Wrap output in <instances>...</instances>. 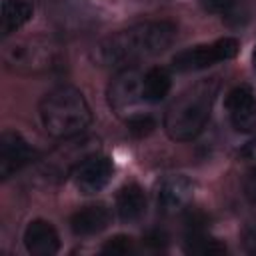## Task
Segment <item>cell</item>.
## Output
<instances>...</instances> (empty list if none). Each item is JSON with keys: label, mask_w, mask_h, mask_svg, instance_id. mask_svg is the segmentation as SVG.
Returning a JSON list of instances; mask_svg holds the SVG:
<instances>
[{"label": "cell", "mask_w": 256, "mask_h": 256, "mask_svg": "<svg viewBox=\"0 0 256 256\" xmlns=\"http://www.w3.org/2000/svg\"><path fill=\"white\" fill-rule=\"evenodd\" d=\"M116 212H118L120 220L136 222L146 212V194H144V190L134 182L124 184L116 194Z\"/></svg>", "instance_id": "7c38bea8"}, {"label": "cell", "mask_w": 256, "mask_h": 256, "mask_svg": "<svg viewBox=\"0 0 256 256\" xmlns=\"http://www.w3.org/2000/svg\"><path fill=\"white\" fill-rule=\"evenodd\" d=\"M242 242H244L246 252L256 254V222L250 224V226L244 230V234H242Z\"/></svg>", "instance_id": "ffe728a7"}, {"label": "cell", "mask_w": 256, "mask_h": 256, "mask_svg": "<svg viewBox=\"0 0 256 256\" xmlns=\"http://www.w3.org/2000/svg\"><path fill=\"white\" fill-rule=\"evenodd\" d=\"M110 224V210L104 204H88L76 210L70 218V228L76 236H90Z\"/></svg>", "instance_id": "8fae6325"}, {"label": "cell", "mask_w": 256, "mask_h": 256, "mask_svg": "<svg viewBox=\"0 0 256 256\" xmlns=\"http://www.w3.org/2000/svg\"><path fill=\"white\" fill-rule=\"evenodd\" d=\"M154 128H156V122H154V118H150V116L136 114V116H130V118H128V132H130L132 136H136V138L148 136Z\"/></svg>", "instance_id": "e0dca14e"}, {"label": "cell", "mask_w": 256, "mask_h": 256, "mask_svg": "<svg viewBox=\"0 0 256 256\" xmlns=\"http://www.w3.org/2000/svg\"><path fill=\"white\" fill-rule=\"evenodd\" d=\"M240 158H242V162L256 168V138H252L250 142L244 144V148L240 150Z\"/></svg>", "instance_id": "d6986e66"}, {"label": "cell", "mask_w": 256, "mask_h": 256, "mask_svg": "<svg viewBox=\"0 0 256 256\" xmlns=\"http://www.w3.org/2000/svg\"><path fill=\"white\" fill-rule=\"evenodd\" d=\"M192 194H194V184L186 176H170L160 184L158 208L164 214H176L190 204Z\"/></svg>", "instance_id": "9c48e42d"}, {"label": "cell", "mask_w": 256, "mask_h": 256, "mask_svg": "<svg viewBox=\"0 0 256 256\" xmlns=\"http://www.w3.org/2000/svg\"><path fill=\"white\" fill-rule=\"evenodd\" d=\"M24 246L34 256H52L60 248V238L56 228L42 218L28 222L24 230Z\"/></svg>", "instance_id": "30bf717a"}, {"label": "cell", "mask_w": 256, "mask_h": 256, "mask_svg": "<svg viewBox=\"0 0 256 256\" xmlns=\"http://www.w3.org/2000/svg\"><path fill=\"white\" fill-rule=\"evenodd\" d=\"M132 250H134V242L130 236H124V234H116L108 238L102 246V254H112V256H124V254H130Z\"/></svg>", "instance_id": "2e32d148"}, {"label": "cell", "mask_w": 256, "mask_h": 256, "mask_svg": "<svg viewBox=\"0 0 256 256\" xmlns=\"http://www.w3.org/2000/svg\"><path fill=\"white\" fill-rule=\"evenodd\" d=\"M236 0H200V6L208 12H226Z\"/></svg>", "instance_id": "ac0fdd59"}, {"label": "cell", "mask_w": 256, "mask_h": 256, "mask_svg": "<svg viewBox=\"0 0 256 256\" xmlns=\"http://www.w3.org/2000/svg\"><path fill=\"white\" fill-rule=\"evenodd\" d=\"M112 174H114V164L108 156L102 154H88L72 168L74 184L86 196L100 192L110 182Z\"/></svg>", "instance_id": "8992f818"}, {"label": "cell", "mask_w": 256, "mask_h": 256, "mask_svg": "<svg viewBox=\"0 0 256 256\" xmlns=\"http://www.w3.org/2000/svg\"><path fill=\"white\" fill-rule=\"evenodd\" d=\"M40 120L52 138L68 140L90 126L92 112L80 90L72 86H58L42 98Z\"/></svg>", "instance_id": "3957f363"}, {"label": "cell", "mask_w": 256, "mask_h": 256, "mask_svg": "<svg viewBox=\"0 0 256 256\" xmlns=\"http://www.w3.org/2000/svg\"><path fill=\"white\" fill-rule=\"evenodd\" d=\"M176 36V26L166 20L134 24L94 46L92 58L106 68H128L134 62L164 52Z\"/></svg>", "instance_id": "6da1fadb"}, {"label": "cell", "mask_w": 256, "mask_h": 256, "mask_svg": "<svg viewBox=\"0 0 256 256\" xmlns=\"http://www.w3.org/2000/svg\"><path fill=\"white\" fill-rule=\"evenodd\" d=\"M32 4L28 0H4L2 2V36H10L20 30L32 18Z\"/></svg>", "instance_id": "5bb4252c"}, {"label": "cell", "mask_w": 256, "mask_h": 256, "mask_svg": "<svg viewBox=\"0 0 256 256\" xmlns=\"http://www.w3.org/2000/svg\"><path fill=\"white\" fill-rule=\"evenodd\" d=\"M226 110L238 132L256 130V96L248 86H236L226 96Z\"/></svg>", "instance_id": "ba28073f"}, {"label": "cell", "mask_w": 256, "mask_h": 256, "mask_svg": "<svg viewBox=\"0 0 256 256\" xmlns=\"http://www.w3.org/2000/svg\"><path fill=\"white\" fill-rule=\"evenodd\" d=\"M238 40L236 38H220L212 44H198L190 46L186 50H180L172 58V66L178 72H194V70H204L216 62L230 60L238 54Z\"/></svg>", "instance_id": "277c9868"}, {"label": "cell", "mask_w": 256, "mask_h": 256, "mask_svg": "<svg viewBox=\"0 0 256 256\" xmlns=\"http://www.w3.org/2000/svg\"><path fill=\"white\" fill-rule=\"evenodd\" d=\"M36 152L30 148V144L12 130H6L0 136V176L2 180L16 174L20 168L30 164L34 160Z\"/></svg>", "instance_id": "52a82bcc"}, {"label": "cell", "mask_w": 256, "mask_h": 256, "mask_svg": "<svg viewBox=\"0 0 256 256\" xmlns=\"http://www.w3.org/2000/svg\"><path fill=\"white\" fill-rule=\"evenodd\" d=\"M142 78L136 68H120L118 74L108 84V104L118 114L124 116L134 110L142 100Z\"/></svg>", "instance_id": "5b68a950"}, {"label": "cell", "mask_w": 256, "mask_h": 256, "mask_svg": "<svg viewBox=\"0 0 256 256\" xmlns=\"http://www.w3.org/2000/svg\"><path fill=\"white\" fill-rule=\"evenodd\" d=\"M244 196H246V200L250 202V204H254L256 206V168H254V172L246 178V182H244Z\"/></svg>", "instance_id": "44dd1931"}, {"label": "cell", "mask_w": 256, "mask_h": 256, "mask_svg": "<svg viewBox=\"0 0 256 256\" xmlns=\"http://www.w3.org/2000/svg\"><path fill=\"white\" fill-rule=\"evenodd\" d=\"M184 250L188 254H222L226 252V246L200 230H192L184 240Z\"/></svg>", "instance_id": "9a60e30c"}, {"label": "cell", "mask_w": 256, "mask_h": 256, "mask_svg": "<svg viewBox=\"0 0 256 256\" xmlns=\"http://www.w3.org/2000/svg\"><path fill=\"white\" fill-rule=\"evenodd\" d=\"M218 86L220 84L216 78L200 80L186 88L168 106L164 116V130L172 140L188 142L204 130L218 94Z\"/></svg>", "instance_id": "7a4b0ae2"}, {"label": "cell", "mask_w": 256, "mask_h": 256, "mask_svg": "<svg viewBox=\"0 0 256 256\" xmlns=\"http://www.w3.org/2000/svg\"><path fill=\"white\" fill-rule=\"evenodd\" d=\"M170 86H172V78H170L168 70L162 66H154L142 78V96L150 104L162 102L168 96Z\"/></svg>", "instance_id": "4fadbf2b"}, {"label": "cell", "mask_w": 256, "mask_h": 256, "mask_svg": "<svg viewBox=\"0 0 256 256\" xmlns=\"http://www.w3.org/2000/svg\"><path fill=\"white\" fill-rule=\"evenodd\" d=\"M252 64H254V70H256V50H254V54H252Z\"/></svg>", "instance_id": "603a6c76"}, {"label": "cell", "mask_w": 256, "mask_h": 256, "mask_svg": "<svg viewBox=\"0 0 256 256\" xmlns=\"http://www.w3.org/2000/svg\"><path fill=\"white\" fill-rule=\"evenodd\" d=\"M146 244H152V246H164L166 244V236L162 234V232H150L148 236H146Z\"/></svg>", "instance_id": "7402d4cb"}]
</instances>
